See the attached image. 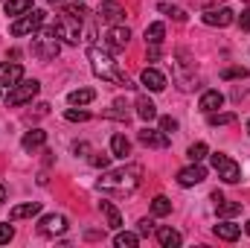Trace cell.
<instances>
[{"label": "cell", "instance_id": "obj_1", "mask_svg": "<svg viewBox=\"0 0 250 248\" xmlns=\"http://www.w3.org/2000/svg\"><path fill=\"white\" fill-rule=\"evenodd\" d=\"M87 59H90L93 73H96V76H102L105 82H114V85H123V88H134V85L128 82V76L120 70V64L114 62L108 53H102L99 47H90V50H87Z\"/></svg>", "mask_w": 250, "mask_h": 248}, {"label": "cell", "instance_id": "obj_2", "mask_svg": "<svg viewBox=\"0 0 250 248\" xmlns=\"http://www.w3.org/2000/svg\"><path fill=\"white\" fill-rule=\"evenodd\" d=\"M140 184V167H125V170H114V173H105L99 178V190H111V193H131L134 187Z\"/></svg>", "mask_w": 250, "mask_h": 248}, {"label": "cell", "instance_id": "obj_3", "mask_svg": "<svg viewBox=\"0 0 250 248\" xmlns=\"http://www.w3.org/2000/svg\"><path fill=\"white\" fill-rule=\"evenodd\" d=\"M59 50H62V47H59V41H56V29H44V32H38L35 41H32V53H35L41 62L56 59Z\"/></svg>", "mask_w": 250, "mask_h": 248}, {"label": "cell", "instance_id": "obj_4", "mask_svg": "<svg viewBox=\"0 0 250 248\" xmlns=\"http://www.w3.org/2000/svg\"><path fill=\"white\" fill-rule=\"evenodd\" d=\"M44 21H47V12L29 9L23 18H18V21L12 24V35H35V32L44 26Z\"/></svg>", "mask_w": 250, "mask_h": 248}, {"label": "cell", "instance_id": "obj_5", "mask_svg": "<svg viewBox=\"0 0 250 248\" xmlns=\"http://www.w3.org/2000/svg\"><path fill=\"white\" fill-rule=\"evenodd\" d=\"M212 170H215V173H218V178H224L227 184L242 181V167H239L233 158L221 155V152H215V155H212Z\"/></svg>", "mask_w": 250, "mask_h": 248}, {"label": "cell", "instance_id": "obj_6", "mask_svg": "<svg viewBox=\"0 0 250 248\" xmlns=\"http://www.w3.org/2000/svg\"><path fill=\"white\" fill-rule=\"evenodd\" d=\"M41 91V85L35 82V79H21L12 91H9V97H6V105H23V102H29L35 94Z\"/></svg>", "mask_w": 250, "mask_h": 248}, {"label": "cell", "instance_id": "obj_7", "mask_svg": "<svg viewBox=\"0 0 250 248\" xmlns=\"http://www.w3.org/2000/svg\"><path fill=\"white\" fill-rule=\"evenodd\" d=\"M233 21H236V15H233V9H227V6L204 12V24H207V26H230Z\"/></svg>", "mask_w": 250, "mask_h": 248}, {"label": "cell", "instance_id": "obj_8", "mask_svg": "<svg viewBox=\"0 0 250 248\" xmlns=\"http://www.w3.org/2000/svg\"><path fill=\"white\" fill-rule=\"evenodd\" d=\"M67 231V219L64 216H44L41 222H38V234L41 237H56V234H64Z\"/></svg>", "mask_w": 250, "mask_h": 248}, {"label": "cell", "instance_id": "obj_9", "mask_svg": "<svg viewBox=\"0 0 250 248\" xmlns=\"http://www.w3.org/2000/svg\"><path fill=\"white\" fill-rule=\"evenodd\" d=\"M137 137H140L143 146H151V149H166V146H169V134H166V131L143 128V131H137Z\"/></svg>", "mask_w": 250, "mask_h": 248}, {"label": "cell", "instance_id": "obj_10", "mask_svg": "<svg viewBox=\"0 0 250 248\" xmlns=\"http://www.w3.org/2000/svg\"><path fill=\"white\" fill-rule=\"evenodd\" d=\"M204 178H207V170H204L201 164H192V167H187V170L178 173V184L181 187H195V184H201Z\"/></svg>", "mask_w": 250, "mask_h": 248}, {"label": "cell", "instance_id": "obj_11", "mask_svg": "<svg viewBox=\"0 0 250 248\" xmlns=\"http://www.w3.org/2000/svg\"><path fill=\"white\" fill-rule=\"evenodd\" d=\"M23 79V67L21 64H9V62H3L0 64V85H6V88H15L18 82Z\"/></svg>", "mask_w": 250, "mask_h": 248}, {"label": "cell", "instance_id": "obj_12", "mask_svg": "<svg viewBox=\"0 0 250 248\" xmlns=\"http://www.w3.org/2000/svg\"><path fill=\"white\" fill-rule=\"evenodd\" d=\"M99 18H102L105 24H114V26H117V24L125 18V9L120 6V3H114V0H105V3L99 6Z\"/></svg>", "mask_w": 250, "mask_h": 248}, {"label": "cell", "instance_id": "obj_13", "mask_svg": "<svg viewBox=\"0 0 250 248\" xmlns=\"http://www.w3.org/2000/svg\"><path fill=\"white\" fill-rule=\"evenodd\" d=\"M128 41H131V32H128V26H111V32H108V47L111 50H125L128 47Z\"/></svg>", "mask_w": 250, "mask_h": 248}, {"label": "cell", "instance_id": "obj_14", "mask_svg": "<svg viewBox=\"0 0 250 248\" xmlns=\"http://www.w3.org/2000/svg\"><path fill=\"white\" fill-rule=\"evenodd\" d=\"M140 79H143V85H146V88H148V91H154V94H157V91H163V88H166V76H163V73H160V70H154V67H146V70H143V76H140Z\"/></svg>", "mask_w": 250, "mask_h": 248}, {"label": "cell", "instance_id": "obj_15", "mask_svg": "<svg viewBox=\"0 0 250 248\" xmlns=\"http://www.w3.org/2000/svg\"><path fill=\"white\" fill-rule=\"evenodd\" d=\"M38 213H41V201H26V204H18V207H12L9 219H12V222H18V219H26V216H38Z\"/></svg>", "mask_w": 250, "mask_h": 248}, {"label": "cell", "instance_id": "obj_16", "mask_svg": "<svg viewBox=\"0 0 250 248\" xmlns=\"http://www.w3.org/2000/svg\"><path fill=\"white\" fill-rule=\"evenodd\" d=\"M221 105H224V97H221L218 91H207V94L201 97V102H198V108H201V111H207V114H209V111H215V108H221Z\"/></svg>", "mask_w": 250, "mask_h": 248}, {"label": "cell", "instance_id": "obj_17", "mask_svg": "<svg viewBox=\"0 0 250 248\" xmlns=\"http://www.w3.org/2000/svg\"><path fill=\"white\" fill-rule=\"evenodd\" d=\"M239 234H242V228H239V225H233V222H218V225H215V237H218V240H224V243L239 240Z\"/></svg>", "mask_w": 250, "mask_h": 248}, {"label": "cell", "instance_id": "obj_18", "mask_svg": "<svg viewBox=\"0 0 250 248\" xmlns=\"http://www.w3.org/2000/svg\"><path fill=\"white\" fill-rule=\"evenodd\" d=\"M44 140H47V131H41V128H32V131H26L23 134V149L26 152H32V149H38V146H44Z\"/></svg>", "mask_w": 250, "mask_h": 248}, {"label": "cell", "instance_id": "obj_19", "mask_svg": "<svg viewBox=\"0 0 250 248\" xmlns=\"http://www.w3.org/2000/svg\"><path fill=\"white\" fill-rule=\"evenodd\" d=\"M157 240L163 248H178L181 246V234L175 228H157Z\"/></svg>", "mask_w": 250, "mask_h": 248}, {"label": "cell", "instance_id": "obj_20", "mask_svg": "<svg viewBox=\"0 0 250 248\" xmlns=\"http://www.w3.org/2000/svg\"><path fill=\"white\" fill-rule=\"evenodd\" d=\"M99 207H102V213H105V219H108V228L120 231V228H123V216H120V210H117L111 201H102Z\"/></svg>", "mask_w": 250, "mask_h": 248}, {"label": "cell", "instance_id": "obj_21", "mask_svg": "<svg viewBox=\"0 0 250 248\" xmlns=\"http://www.w3.org/2000/svg\"><path fill=\"white\" fill-rule=\"evenodd\" d=\"M111 152H114V158H128L131 155V143H128L125 134H114L111 137Z\"/></svg>", "mask_w": 250, "mask_h": 248}, {"label": "cell", "instance_id": "obj_22", "mask_svg": "<svg viewBox=\"0 0 250 248\" xmlns=\"http://www.w3.org/2000/svg\"><path fill=\"white\" fill-rule=\"evenodd\" d=\"M93 97H96V94H93L90 88H79V91H70V94H67V102H70V105H87V102H93Z\"/></svg>", "mask_w": 250, "mask_h": 248}, {"label": "cell", "instance_id": "obj_23", "mask_svg": "<svg viewBox=\"0 0 250 248\" xmlns=\"http://www.w3.org/2000/svg\"><path fill=\"white\" fill-rule=\"evenodd\" d=\"M137 114H140L143 120H154V117H157V105H154L148 97H137Z\"/></svg>", "mask_w": 250, "mask_h": 248}, {"label": "cell", "instance_id": "obj_24", "mask_svg": "<svg viewBox=\"0 0 250 248\" xmlns=\"http://www.w3.org/2000/svg\"><path fill=\"white\" fill-rule=\"evenodd\" d=\"M32 9V0H6V15L18 18V15H26Z\"/></svg>", "mask_w": 250, "mask_h": 248}, {"label": "cell", "instance_id": "obj_25", "mask_svg": "<svg viewBox=\"0 0 250 248\" xmlns=\"http://www.w3.org/2000/svg\"><path fill=\"white\" fill-rule=\"evenodd\" d=\"M163 35H166V26H163L160 21L146 26V41H148V44H160V41H163Z\"/></svg>", "mask_w": 250, "mask_h": 248}, {"label": "cell", "instance_id": "obj_26", "mask_svg": "<svg viewBox=\"0 0 250 248\" xmlns=\"http://www.w3.org/2000/svg\"><path fill=\"white\" fill-rule=\"evenodd\" d=\"M215 210H218V216H224V219H230V216H236V213H242V201H218L215 204Z\"/></svg>", "mask_w": 250, "mask_h": 248}, {"label": "cell", "instance_id": "obj_27", "mask_svg": "<svg viewBox=\"0 0 250 248\" xmlns=\"http://www.w3.org/2000/svg\"><path fill=\"white\" fill-rule=\"evenodd\" d=\"M151 213H154V216H169V213H172V201H169L166 196H157V198L151 201Z\"/></svg>", "mask_w": 250, "mask_h": 248}, {"label": "cell", "instance_id": "obj_28", "mask_svg": "<svg viewBox=\"0 0 250 248\" xmlns=\"http://www.w3.org/2000/svg\"><path fill=\"white\" fill-rule=\"evenodd\" d=\"M207 152H209V149H207V143H192V146H189V152H187V158L192 161V164H201V161L207 158Z\"/></svg>", "mask_w": 250, "mask_h": 248}, {"label": "cell", "instance_id": "obj_29", "mask_svg": "<svg viewBox=\"0 0 250 248\" xmlns=\"http://www.w3.org/2000/svg\"><path fill=\"white\" fill-rule=\"evenodd\" d=\"M114 243H117V248H137L140 237H137V234H128V231H125V234H117V240H114Z\"/></svg>", "mask_w": 250, "mask_h": 248}, {"label": "cell", "instance_id": "obj_30", "mask_svg": "<svg viewBox=\"0 0 250 248\" xmlns=\"http://www.w3.org/2000/svg\"><path fill=\"white\" fill-rule=\"evenodd\" d=\"M227 123H236V114H230V111H224V114L209 111V125H227Z\"/></svg>", "mask_w": 250, "mask_h": 248}, {"label": "cell", "instance_id": "obj_31", "mask_svg": "<svg viewBox=\"0 0 250 248\" xmlns=\"http://www.w3.org/2000/svg\"><path fill=\"white\" fill-rule=\"evenodd\" d=\"M50 6L64 9V12H73V9H82V6H84V0H50Z\"/></svg>", "mask_w": 250, "mask_h": 248}, {"label": "cell", "instance_id": "obj_32", "mask_svg": "<svg viewBox=\"0 0 250 248\" xmlns=\"http://www.w3.org/2000/svg\"><path fill=\"white\" fill-rule=\"evenodd\" d=\"M105 117H114V120H125V123H128V117H131V114L123 108V102H114V108H108V111H105Z\"/></svg>", "mask_w": 250, "mask_h": 248}, {"label": "cell", "instance_id": "obj_33", "mask_svg": "<svg viewBox=\"0 0 250 248\" xmlns=\"http://www.w3.org/2000/svg\"><path fill=\"white\" fill-rule=\"evenodd\" d=\"M248 76V67H227L221 70V79H245Z\"/></svg>", "mask_w": 250, "mask_h": 248}, {"label": "cell", "instance_id": "obj_34", "mask_svg": "<svg viewBox=\"0 0 250 248\" xmlns=\"http://www.w3.org/2000/svg\"><path fill=\"white\" fill-rule=\"evenodd\" d=\"M64 117H67L70 123H84V120H90V114H87V111H76V108H67V111H64Z\"/></svg>", "mask_w": 250, "mask_h": 248}, {"label": "cell", "instance_id": "obj_35", "mask_svg": "<svg viewBox=\"0 0 250 248\" xmlns=\"http://www.w3.org/2000/svg\"><path fill=\"white\" fill-rule=\"evenodd\" d=\"M160 12H163V15H172V18H175V21H181V24L187 21V12H184V9H172V6H166V3H163V6H160Z\"/></svg>", "mask_w": 250, "mask_h": 248}, {"label": "cell", "instance_id": "obj_36", "mask_svg": "<svg viewBox=\"0 0 250 248\" xmlns=\"http://www.w3.org/2000/svg\"><path fill=\"white\" fill-rule=\"evenodd\" d=\"M178 128V120L175 117H160V131H166V134H172Z\"/></svg>", "mask_w": 250, "mask_h": 248}, {"label": "cell", "instance_id": "obj_37", "mask_svg": "<svg viewBox=\"0 0 250 248\" xmlns=\"http://www.w3.org/2000/svg\"><path fill=\"white\" fill-rule=\"evenodd\" d=\"M12 237H15V228H12V225H6V222H3V225H0V246H6V243H9V240H12Z\"/></svg>", "mask_w": 250, "mask_h": 248}, {"label": "cell", "instance_id": "obj_38", "mask_svg": "<svg viewBox=\"0 0 250 248\" xmlns=\"http://www.w3.org/2000/svg\"><path fill=\"white\" fill-rule=\"evenodd\" d=\"M90 164H93V167H102V170H105V167L111 164V155H93V158H90Z\"/></svg>", "mask_w": 250, "mask_h": 248}, {"label": "cell", "instance_id": "obj_39", "mask_svg": "<svg viewBox=\"0 0 250 248\" xmlns=\"http://www.w3.org/2000/svg\"><path fill=\"white\" fill-rule=\"evenodd\" d=\"M137 231H140V234H151V231H154V222H151V219H140Z\"/></svg>", "mask_w": 250, "mask_h": 248}, {"label": "cell", "instance_id": "obj_40", "mask_svg": "<svg viewBox=\"0 0 250 248\" xmlns=\"http://www.w3.org/2000/svg\"><path fill=\"white\" fill-rule=\"evenodd\" d=\"M239 26H242V29H250V9H245V12L239 15Z\"/></svg>", "mask_w": 250, "mask_h": 248}, {"label": "cell", "instance_id": "obj_41", "mask_svg": "<svg viewBox=\"0 0 250 248\" xmlns=\"http://www.w3.org/2000/svg\"><path fill=\"white\" fill-rule=\"evenodd\" d=\"M3 201H6V187L0 184V204H3Z\"/></svg>", "mask_w": 250, "mask_h": 248}, {"label": "cell", "instance_id": "obj_42", "mask_svg": "<svg viewBox=\"0 0 250 248\" xmlns=\"http://www.w3.org/2000/svg\"><path fill=\"white\" fill-rule=\"evenodd\" d=\"M248 234H250V222H248Z\"/></svg>", "mask_w": 250, "mask_h": 248}, {"label": "cell", "instance_id": "obj_43", "mask_svg": "<svg viewBox=\"0 0 250 248\" xmlns=\"http://www.w3.org/2000/svg\"><path fill=\"white\" fill-rule=\"evenodd\" d=\"M248 131H250V120H248Z\"/></svg>", "mask_w": 250, "mask_h": 248}]
</instances>
